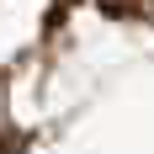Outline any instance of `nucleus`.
Instances as JSON below:
<instances>
[]
</instances>
